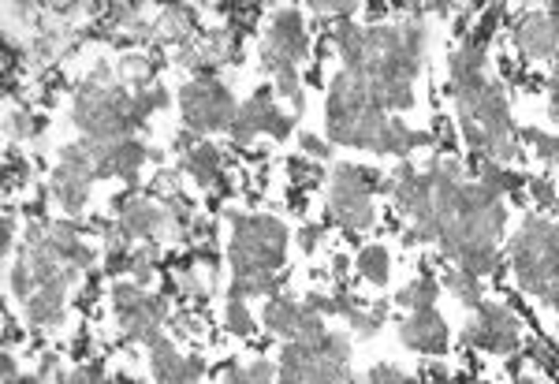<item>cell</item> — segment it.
Returning a JSON list of instances; mask_svg holds the SVG:
<instances>
[{
  "label": "cell",
  "mask_w": 559,
  "mask_h": 384,
  "mask_svg": "<svg viewBox=\"0 0 559 384\" xmlns=\"http://www.w3.org/2000/svg\"><path fill=\"white\" fill-rule=\"evenodd\" d=\"M142 161H146V149L135 138L112 142V149H109V172H116L123 179H135V172L142 168Z\"/></svg>",
  "instance_id": "13"
},
{
  "label": "cell",
  "mask_w": 559,
  "mask_h": 384,
  "mask_svg": "<svg viewBox=\"0 0 559 384\" xmlns=\"http://www.w3.org/2000/svg\"><path fill=\"white\" fill-rule=\"evenodd\" d=\"M298 314H302V306H295L291 299H284V295H272L269 302H265V328L272 332V336H284L288 344L295 340V332H298Z\"/></svg>",
  "instance_id": "8"
},
{
  "label": "cell",
  "mask_w": 559,
  "mask_h": 384,
  "mask_svg": "<svg viewBox=\"0 0 559 384\" xmlns=\"http://www.w3.org/2000/svg\"><path fill=\"white\" fill-rule=\"evenodd\" d=\"M265 49H269V53H276L284 64H295V60L306 57V27H302V15L295 8H280L276 12Z\"/></svg>",
  "instance_id": "4"
},
{
  "label": "cell",
  "mask_w": 559,
  "mask_h": 384,
  "mask_svg": "<svg viewBox=\"0 0 559 384\" xmlns=\"http://www.w3.org/2000/svg\"><path fill=\"white\" fill-rule=\"evenodd\" d=\"M276 90L284 94V97H295V94H302V86H298V71H295V64L291 67H284V71H276Z\"/></svg>",
  "instance_id": "28"
},
{
  "label": "cell",
  "mask_w": 559,
  "mask_h": 384,
  "mask_svg": "<svg viewBox=\"0 0 559 384\" xmlns=\"http://www.w3.org/2000/svg\"><path fill=\"white\" fill-rule=\"evenodd\" d=\"M15 377H19V370H15V358H12V354H4V384H8V380H15Z\"/></svg>",
  "instance_id": "36"
},
{
  "label": "cell",
  "mask_w": 559,
  "mask_h": 384,
  "mask_svg": "<svg viewBox=\"0 0 559 384\" xmlns=\"http://www.w3.org/2000/svg\"><path fill=\"white\" fill-rule=\"evenodd\" d=\"M142 302H146V295H142L138 284H120V288H112V310H116L120 321H131V317L142 310Z\"/></svg>",
  "instance_id": "20"
},
{
  "label": "cell",
  "mask_w": 559,
  "mask_h": 384,
  "mask_svg": "<svg viewBox=\"0 0 559 384\" xmlns=\"http://www.w3.org/2000/svg\"><path fill=\"white\" fill-rule=\"evenodd\" d=\"M12 239H15V220L12 217H4V224H0V246H12Z\"/></svg>",
  "instance_id": "35"
},
{
  "label": "cell",
  "mask_w": 559,
  "mask_h": 384,
  "mask_svg": "<svg viewBox=\"0 0 559 384\" xmlns=\"http://www.w3.org/2000/svg\"><path fill=\"white\" fill-rule=\"evenodd\" d=\"M437 295H440L437 280H414V284H406L395 299H399V306H411V314H418V310H433Z\"/></svg>",
  "instance_id": "16"
},
{
  "label": "cell",
  "mask_w": 559,
  "mask_h": 384,
  "mask_svg": "<svg viewBox=\"0 0 559 384\" xmlns=\"http://www.w3.org/2000/svg\"><path fill=\"white\" fill-rule=\"evenodd\" d=\"M272 373H276L272 362H253L250 366V384H272Z\"/></svg>",
  "instance_id": "32"
},
{
  "label": "cell",
  "mask_w": 559,
  "mask_h": 384,
  "mask_svg": "<svg viewBox=\"0 0 559 384\" xmlns=\"http://www.w3.org/2000/svg\"><path fill=\"white\" fill-rule=\"evenodd\" d=\"M224 384H250V370L227 366V370H224Z\"/></svg>",
  "instance_id": "34"
},
{
  "label": "cell",
  "mask_w": 559,
  "mask_h": 384,
  "mask_svg": "<svg viewBox=\"0 0 559 384\" xmlns=\"http://www.w3.org/2000/svg\"><path fill=\"white\" fill-rule=\"evenodd\" d=\"M343 321L350 325V332L359 340H369V336H377V328H380V314H362L359 306H350V310L343 314Z\"/></svg>",
  "instance_id": "21"
},
{
  "label": "cell",
  "mask_w": 559,
  "mask_h": 384,
  "mask_svg": "<svg viewBox=\"0 0 559 384\" xmlns=\"http://www.w3.org/2000/svg\"><path fill=\"white\" fill-rule=\"evenodd\" d=\"M8 284H12V295H19L22 302H27L34 291H38V284H34V272H31V265H27V258H19V265H12V276H8Z\"/></svg>",
  "instance_id": "22"
},
{
  "label": "cell",
  "mask_w": 559,
  "mask_h": 384,
  "mask_svg": "<svg viewBox=\"0 0 559 384\" xmlns=\"http://www.w3.org/2000/svg\"><path fill=\"white\" fill-rule=\"evenodd\" d=\"M22 310H27V321L34 325H57L64 314V288H38L22 302Z\"/></svg>",
  "instance_id": "10"
},
{
  "label": "cell",
  "mask_w": 559,
  "mask_h": 384,
  "mask_svg": "<svg viewBox=\"0 0 559 384\" xmlns=\"http://www.w3.org/2000/svg\"><path fill=\"white\" fill-rule=\"evenodd\" d=\"M359 269H362V276L369 280V284H385L388 280V250L385 246H366L359 254Z\"/></svg>",
  "instance_id": "19"
},
{
  "label": "cell",
  "mask_w": 559,
  "mask_h": 384,
  "mask_svg": "<svg viewBox=\"0 0 559 384\" xmlns=\"http://www.w3.org/2000/svg\"><path fill=\"white\" fill-rule=\"evenodd\" d=\"M291 123H295V116H284L280 109H272V105H269V109H265V116H262V131L284 142V138L291 135Z\"/></svg>",
  "instance_id": "24"
},
{
  "label": "cell",
  "mask_w": 559,
  "mask_h": 384,
  "mask_svg": "<svg viewBox=\"0 0 559 384\" xmlns=\"http://www.w3.org/2000/svg\"><path fill=\"white\" fill-rule=\"evenodd\" d=\"M444 288L459 299L463 306H481V284H477V276L474 272H466V269H451L448 276H444Z\"/></svg>",
  "instance_id": "17"
},
{
  "label": "cell",
  "mask_w": 559,
  "mask_h": 384,
  "mask_svg": "<svg viewBox=\"0 0 559 384\" xmlns=\"http://www.w3.org/2000/svg\"><path fill=\"white\" fill-rule=\"evenodd\" d=\"M369 384H411V377H403L395 366H373L369 370Z\"/></svg>",
  "instance_id": "29"
},
{
  "label": "cell",
  "mask_w": 559,
  "mask_h": 384,
  "mask_svg": "<svg viewBox=\"0 0 559 384\" xmlns=\"http://www.w3.org/2000/svg\"><path fill=\"white\" fill-rule=\"evenodd\" d=\"M227 328H232L235 336H250V332H253V317H250V310L239 299L227 302Z\"/></svg>",
  "instance_id": "25"
},
{
  "label": "cell",
  "mask_w": 559,
  "mask_h": 384,
  "mask_svg": "<svg viewBox=\"0 0 559 384\" xmlns=\"http://www.w3.org/2000/svg\"><path fill=\"white\" fill-rule=\"evenodd\" d=\"M526 142H533V146H537V153H541L545 161H559V138H555V135L533 131V127H529V131H526Z\"/></svg>",
  "instance_id": "27"
},
{
  "label": "cell",
  "mask_w": 559,
  "mask_h": 384,
  "mask_svg": "<svg viewBox=\"0 0 559 384\" xmlns=\"http://www.w3.org/2000/svg\"><path fill=\"white\" fill-rule=\"evenodd\" d=\"M149 351H154V354H149V366H154V377H157L161 384H172L175 377H180V370H183V354L175 351L164 336H161L154 347H149Z\"/></svg>",
  "instance_id": "14"
},
{
  "label": "cell",
  "mask_w": 559,
  "mask_h": 384,
  "mask_svg": "<svg viewBox=\"0 0 559 384\" xmlns=\"http://www.w3.org/2000/svg\"><path fill=\"white\" fill-rule=\"evenodd\" d=\"M324 336V325H321V314H314V310H306L302 306V314H298V332H295V340L298 344H317Z\"/></svg>",
  "instance_id": "23"
},
{
  "label": "cell",
  "mask_w": 559,
  "mask_h": 384,
  "mask_svg": "<svg viewBox=\"0 0 559 384\" xmlns=\"http://www.w3.org/2000/svg\"><path fill=\"white\" fill-rule=\"evenodd\" d=\"M466 344L481 351H515L519 347V317L496 302H481L477 306V321L466 325Z\"/></svg>",
  "instance_id": "3"
},
{
  "label": "cell",
  "mask_w": 559,
  "mask_h": 384,
  "mask_svg": "<svg viewBox=\"0 0 559 384\" xmlns=\"http://www.w3.org/2000/svg\"><path fill=\"white\" fill-rule=\"evenodd\" d=\"M377 153H395V157H406V153H411V131H406L403 120L385 123V131L377 138Z\"/></svg>",
  "instance_id": "18"
},
{
  "label": "cell",
  "mask_w": 559,
  "mask_h": 384,
  "mask_svg": "<svg viewBox=\"0 0 559 384\" xmlns=\"http://www.w3.org/2000/svg\"><path fill=\"white\" fill-rule=\"evenodd\" d=\"M8 135L12 138H34L38 135V120L31 112H12L8 116Z\"/></svg>",
  "instance_id": "26"
},
{
  "label": "cell",
  "mask_w": 559,
  "mask_h": 384,
  "mask_svg": "<svg viewBox=\"0 0 559 384\" xmlns=\"http://www.w3.org/2000/svg\"><path fill=\"white\" fill-rule=\"evenodd\" d=\"M317 236H321L317 228H302V236H298V246L306 250V254H314V250H317Z\"/></svg>",
  "instance_id": "33"
},
{
  "label": "cell",
  "mask_w": 559,
  "mask_h": 384,
  "mask_svg": "<svg viewBox=\"0 0 559 384\" xmlns=\"http://www.w3.org/2000/svg\"><path fill=\"white\" fill-rule=\"evenodd\" d=\"M180 105H183V120L194 135L201 131H232V120L239 112V105L227 94V86H220L217 79L209 83H191L180 94Z\"/></svg>",
  "instance_id": "2"
},
{
  "label": "cell",
  "mask_w": 559,
  "mask_h": 384,
  "mask_svg": "<svg viewBox=\"0 0 559 384\" xmlns=\"http://www.w3.org/2000/svg\"><path fill=\"white\" fill-rule=\"evenodd\" d=\"M399 340L421 354H440L448 347V325L437 310H418L411 314V321L399 325Z\"/></svg>",
  "instance_id": "5"
},
{
  "label": "cell",
  "mask_w": 559,
  "mask_h": 384,
  "mask_svg": "<svg viewBox=\"0 0 559 384\" xmlns=\"http://www.w3.org/2000/svg\"><path fill=\"white\" fill-rule=\"evenodd\" d=\"M53 194H57L60 206H67V213H79L86 206V179L67 172V168H57L53 172Z\"/></svg>",
  "instance_id": "12"
},
{
  "label": "cell",
  "mask_w": 559,
  "mask_h": 384,
  "mask_svg": "<svg viewBox=\"0 0 559 384\" xmlns=\"http://www.w3.org/2000/svg\"><path fill=\"white\" fill-rule=\"evenodd\" d=\"M529 194L537 198V206H555V187L548 179H529Z\"/></svg>",
  "instance_id": "30"
},
{
  "label": "cell",
  "mask_w": 559,
  "mask_h": 384,
  "mask_svg": "<svg viewBox=\"0 0 559 384\" xmlns=\"http://www.w3.org/2000/svg\"><path fill=\"white\" fill-rule=\"evenodd\" d=\"M433 384H448V380H444V377H440V380H433Z\"/></svg>",
  "instance_id": "39"
},
{
  "label": "cell",
  "mask_w": 559,
  "mask_h": 384,
  "mask_svg": "<svg viewBox=\"0 0 559 384\" xmlns=\"http://www.w3.org/2000/svg\"><path fill=\"white\" fill-rule=\"evenodd\" d=\"M8 384H45V377H41V373H31V377H15V380H8Z\"/></svg>",
  "instance_id": "37"
},
{
  "label": "cell",
  "mask_w": 559,
  "mask_h": 384,
  "mask_svg": "<svg viewBox=\"0 0 559 384\" xmlns=\"http://www.w3.org/2000/svg\"><path fill=\"white\" fill-rule=\"evenodd\" d=\"M161 34H168L175 45H194V34H198V19L191 8H168L164 12V22H161Z\"/></svg>",
  "instance_id": "15"
},
{
  "label": "cell",
  "mask_w": 559,
  "mask_h": 384,
  "mask_svg": "<svg viewBox=\"0 0 559 384\" xmlns=\"http://www.w3.org/2000/svg\"><path fill=\"white\" fill-rule=\"evenodd\" d=\"M164 224H168V213L157 210V206H149V201H123L120 206V228L127 236L154 239Z\"/></svg>",
  "instance_id": "7"
},
{
  "label": "cell",
  "mask_w": 559,
  "mask_h": 384,
  "mask_svg": "<svg viewBox=\"0 0 559 384\" xmlns=\"http://www.w3.org/2000/svg\"><path fill=\"white\" fill-rule=\"evenodd\" d=\"M481 71H485V49L466 38V45L451 57V86H463L470 79H481Z\"/></svg>",
  "instance_id": "11"
},
{
  "label": "cell",
  "mask_w": 559,
  "mask_h": 384,
  "mask_svg": "<svg viewBox=\"0 0 559 384\" xmlns=\"http://www.w3.org/2000/svg\"><path fill=\"white\" fill-rule=\"evenodd\" d=\"M380 191V179L373 172L340 165L333 172V201H328V213H333L343 228H369L373 224V206L369 198Z\"/></svg>",
  "instance_id": "1"
},
{
  "label": "cell",
  "mask_w": 559,
  "mask_h": 384,
  "mask_svg": "<svg viewBox=\"0 0 559 384\" xmlns=\"http://www.w3.org/2000/svg\"><path fill=\"white\" fill-rule=\"evenodd\" d=\"M519 49L526 57H552L559 49V22L552 15H522V22L515 27Z\"/></svg>",
  "instance_id": "6"
},
{
  "label": "cell",
  "mask_w": 559,
  "mask_h": 384,
  "mask_svg": "<svg viewBox=\"0 0 559 384\" xmlns=\"http://www.w3.org/2000/svg\"><path fill=\"white\" fill-rule=\"evenodd\" d=\"M183 168L198 179L201 187H213L220 175V149L213 142H194L191 153H183Z\"/></svg>",
  "instance_id": "9"
},
{
  "label": "cell",
  "mask_w": 559,
  "mask_h": 384,
  "mask_svg": "<svg viewBox=\"0 0 559 384\" xmlns=\"http://www.w3.org/2000/svg\"><path fill=\"white\" fill-rule=\"evenodd\" d=\"M343 384H359V380H354V377H347V380H343Z\"/></svg>",
  "instance_id": "38"
},
{
  "label": "cell",
  "mask_w": 559,
  "mask_h": 384,
  "mask_svg": "<svg viewBox=\"0 0 559 384\" xmlns=\"http://www.w3.org/2000/svg\"><path fill=\"white\" fill-rule=\"evenodd\" d=\"M298 146H302V149H306V153H310V157H321V161L328 157V153H333V146H328V142H321L317 135H302V138H298Z\"/></svg>",
  "instance_id": "31"
}]
</instances>
